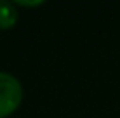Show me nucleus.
Returning <instances> with one entry per match:
<instances>
[{
  "label": "nucleus",
  "mask_w": 120,
  "mask_h": 118,
  "mask_svg": "<svg viewBox=\"0 0 120 118\" xmlns=\"http://www.w3.org/2000/svg\"><path fill=\"white\" fill-rule=\"evenodd\" d=\"M18 4H21V5H38V4H42V2H23V0H19Z\"/></svg>",
  "instance_id": "3"
},
{
  "label": "nucleus",
  "mask_w": 120,
  "mask_h": 118,
  "mask_svg": "<svg viewBox=\"0 0 120 118\" xmlns=\"http://www.w3.org/2000/svg\"><path fill=\"white\" fill-rule=\"evenodd\" d=\"M18 21V11L12 2H2L0 0V30L12 28Z\"/></svg>",
  "instance_id": "2"
},
{
  "label": "nucleus",
  "mask_w": 120,
  "mask_h": 118,
  "mask_svg": "<svg viewBox=\"0 0 120 118\" xmlns=\"http://www.w3.org/2000/svg\"><path fill=\"white\" fill-rule=\"evenodd\" d=\"M23 87L14 75L0 71V118L12 115L21 104Z\"/></svg>",
  "instance_id": "1"
}]
</instances>
